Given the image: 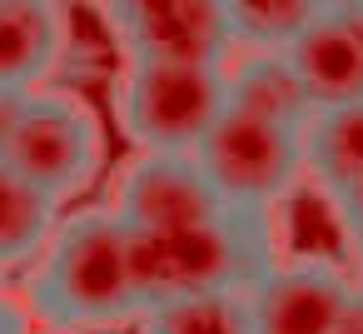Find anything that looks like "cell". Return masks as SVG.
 <instances>
[{"label": "cell", "mask_w": 363, "mask_h": 334, "mask_svg": "<svg viewBox=\"0 0 363 334\" xmlns=\"http://www.w3.org/2000/svg\"><path fill=\"white\" fill-rule=\"evenodd\" d=\"M318 11L323 0H224L234 55H289Z\"/></svg>", "instance_id": "5bb4252c"}, {"label": "cell", "mask_w": 363, "mask_h": 334, "mask_svg": "<svg viewBox=\"0 0 363 334\" xmlns=\"http://www.w3.org/2000/svg\"><path fill=\"white\" fill-rule=\"evenodd\" d=\"M313 110L363 105V0H323L318 21L289 50Z\"/></svg>", "instance_id": "9c48e42d"}, {"label": "cell", "mask_w": 363, "mask_h": 334, "mask_svg": "<svg viewBox=\"0 0 363 334\" xmlns=\"http://www.w3.org/2000/svg\"><path fill=\"white\" fill-rule=\"evenodd\" d=\"M6 165L60 205L85 195L105 170V125L95 105L75 90H35Z\"/></svg>", "instance_id": "5b68a950"}, {"label": "cell", "mask_w": 363, "mask_h": 334, "mask_svg": "<svg viewBox=\"0 0 363 334\" xmlns=\"http://www.w3.org/2000/svg\"><path fill=\"white\" fill-rule=\"evenodd\" d=\"M120 65H224L234 55L224 0H120L100 6Z\"/></svg>", "instance_id": "8992f818"}, {"label": "cell", "mask_w": 363, "mask_h": 334, "mask_svg": "<svg viewBox=\"0 0 363 334\" xmlns=\"http://www.w3.org/2000/svg\"><path fill=\"white\" fill-rule=\"evenodd\" d=\"M194 165L229 215H254V220H274V210L289 205L298 180H308L298 130H279L234 110H224V120L199 140Z\"/></svg>", "instance_id": "277c9868"}, {"label": "cell", "mask_w": 363, "mask_h": 334, "mask_svg": "<svg viewBox=\"0 0 363 334\" xmlns=\"http://www.w3.org/2000/svg\"><path fill=\"white\" fill-rule=\"evenodd\" d=\"M26 309L50 334L115 329L145 314L130 230L110 205L75 210L60 220V230L50 235V244L30 269Z\"/></svg>", "instance_id": "6da1fadb"}, {"label": "cell", "mask_w": 363, "mask_h": 334, "mask_svg": "<svg viewBox=\"0 0 363 334\" xmlns=\"http://www.w3.org/2000/svg\"><path fill=\"white\" fill-rule=\"evenodd\" d=\"M224 95L234 115L279 125V130H298L313 120V100L294 70L289 55H229L224 60Z\"/></svg>", "instance_id": "8fae6325"}, {"label": "cell", "mask_w": 363, "mask_h": 334, "mask_svg": "<svg viewBox=\"0 0 363 334\" xmlns=\"http://www.w3.org/2000/svg\"><path fill=\"white\" fill-rule=\"evenodd\" d=\"M338 334H363V289L353 294V304H348V314H343Z\"/></svg>", "instance_id": "ac0fdd59"}, {"label": "cell", "mask_w": 363, "mask_h": 334, "mask_svg": "<svg viewBox=\"0 0 363 334\" xmlns=\"http://www.w3.org/2000/svg\"><path fill=\"white\" fill-rule=\"evenodd\" d=\"M130 249L145 309L184 294H244L279 259L269 220L229 210L179 235H130Z\"/></svg>", "instance_id": "7a4b0ae2"}, {"label": "cell", "mask_w": 363, "mask_h": 334, "mask_svg": "<svg viewBox=\"0 0 363 334\" xmlns=\"http://www.w3.org/2000/svg\"><path fill=\"white\" fill-rule=\"evenodd\" d=\"M110 110L140 155H194L224 120V65H120Z\"/></svg>", "instance_id": "3957f363"}, {"label": "cell", "mask_w": 363, "mask_h": 334, "mask_svg": "<svg viewBox=\"0 0 363 334\" xmlns=\"http://www.w3.org/2000/svg\"><path fill=\"white\" fill-rule=\"evenodd\" d=\"M333 215H338V230H343V239H348V249H353V264L363 269V185L348 190L343 200H333ZM358 279H363V274H358Z\"/></svg>", "instance_id": "2e32d148"}, {"label": "cell", "mask_w": 363, "mask_h": 334, "mask_svg": "<svg viewBox=\"0 0 363 334\" xmlns=\"http://www.w3.org/2000/svg\"><path fill=\"white\" fill-rule=\"evenodd\" d=\"M353 294H358V284L318 254L274 259L244 289L249 329L254 334H338Z\"/></svg>", "instance_id": "52a82bcc"}, {"label": "cell", "mask_w": 363, "mask_h": 334, "mask_svg": "<svg viewBox=\"0 0 363 334\" xmlns=\"http://www.w3.org/2000/svg\"><path fill=\"white\" fill-rule=\"evenodd\" d=\"M0 294H6V269H0Z\"/></svg>", "instance_id": "d6986e66"}, {"label": "cell", "mask_w": 363, "mask_h": 334, "mask_svg": "<svg viewBox=\"0 0 363 334\" xmlns=\"http://www.w3.org/2000/svg\"><path fill=\"white\" fill-rule=\"evenodd\" d=\"M60 230V200L30 185L21 170L0 160V269L40 259L50 235Z\"/></svg>", "instance_id": "4fadbf2b"}, {"label": "cell", "mask_w": 363, "mask_h": 334, "mask_svg": "<svg viewBox=\"0 0 363 334\" xmlns=\"http://www.w3.org/2000/svg\"><path fill=\"white\" fill-rule=\"evenodd\" d=\"M110 210L130 235H179L224 215L194 155H135L115 180Z\"/></svg>", "instance_id": "ba28073f"}, {"label": "cell", "mask_w": 363, "mask_h": 334, "mask_svg": "<svg viewBox=\"0 0 363 334\" xmlns=\"http://www.w3.org/2000/svg\"><path fill=\"white\" fill-rule=\"evenodd\" d=\"M26 110H30V95L26 90H0V160L11 155L21 125H26Z\"/></svg>", "instance_id": "e0dca14e"}, {"label": "cell", "mask_w": 363, "mask_h": 334, "mask_svg": "<svg viewBox=\"0 0 363 334\" xmlns=\"http://www.w3.org/2000/svg\"><path fill=\"white\" fill-rule=\"evenodd\" d=\"M303 175L333 200L363 185V105L313 110L303 125Z\"/></svg>", "instance_id": "7c38bea8"}, {"label": "cell", "mask_w": 363, "mask_h": 334, "mask_svg": "<svg viewBox=\"0 0 363 334\" xmlns=\"http://www.w3.org/2000/svg\"><path fill=\"white\" fill-rule=\"evenodd\" d=\"M70 50V11L50 0H0V90H45Z\"/></svg>", "instance_id": "30bf717a"}, {"label": "cell", "mask_w": 363, "mask_h": 334, "mask_svg": "<svg viewBox=\"0 0 363 334\" xmlns=\"http://www.w3.org/2000/svg\"><path fill=\"white\" fill-rule=\"evenodd\" d=\"M140 334H254L244 294H184L150 304L140 314Z\"/></svg>", "instance_id": "9a60e30c"}]
</instances>
